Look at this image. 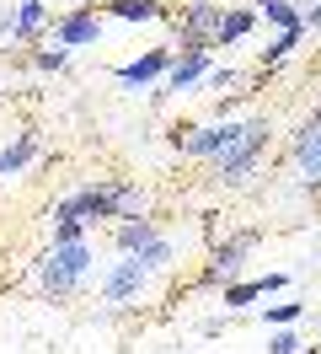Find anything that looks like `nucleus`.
I'll return each instance as SVG.
<instances>
[{"instance_id": "2", "label": "nucleus", "mask_w": 321, "mask_h": 354, "mask_svg": "<svg viewBox=\"0 0 321 354\" xmlns=\"http://www.w3.org/2000/svg\"><path fill=\"white\" fill-rule=\"evenodd\" d=\"M262 145H268V118H246L241 140H235L231 151H225L220 161H214V167H220V183H235V188H241V183H252Z\"/></svg>"}, {"instance_id": "19", "label": "nucleus", "mask_w": 321, "mask_h": 354, "mask_svg": "<svg viewBox=\"0 0 321 354\" xmlns=\"http://www.w3.org/2000/svg\"><path fill=\"white\" fill-rule=\"evenodd\" d=\"M300 38H305V27H289V32H278L273 44L262 48V70H273V65H284V59H289V48H295Z\"/></svg>"}, {"instance_id": "16", "label": "nucleus", "mask_w": 321, "mask_h": 354, "mask_svg": "<svg viewBox=\"0 0 321 354\" xmlns=\"http://www.w3.org/2000/svg\"><path fill=\"white\" fill-rule=\"evenodd\" d=\"M155 242V225L139 215V221H118V247L124 252H139V247H150Z\"/></svg>"}, {"instance_id": "11", "label": "nucleus", "mask_w": 321, "mask_h": 354, "mask_svg": "<svg viewBox=\"0 0 321 354\" xmlns=\"http://www.w3.org/2000/svg\"><path fill=\"white\" fill-rule=\"evenodd\" d=\"M43 22H48V6H43V0H21V6H17V17H11V27H6V32H11V44H21V38H32V32H38Z\"/></svg>"}, {"instance_id": "14", "label": "nucleus", "mask_w": 321, "mask_h": 354, "mask_svg": "<svg viewBox=\"0 0 321 354\" xmlns=\"http://www.w3.org/2000/svg\"><path fill=\"white\" fill-rule=\"evenodd\" d=\"M150 209V199L139 188H128V183H113V221H139Z\"/></svg>"}, {"instance_id": "12", "label": "nucleus", "mask_w": 321, "mask_h": 354, "mask_svg": "<svg viewBox=\"0 0 321 354\" xmlns=\"http://www.w3.org/2000/svg\"><path fill=\"white\" fill-rule=\"evenodd\" d=\"M284 285H289L284 274H262V279L231 285V290H225V306H246V301H257V295H273V290H284Z\"/></svg>"}, {"instance_id": "8", "label": "nucleus", "mask_w": 321, "mask_h": 354, "mask_svg": "<svg viewBox=\"0 0 321 354\" xmlns=\"http://www.w3.org/2000/svg\"><path fill=\"white\" fill-rule=\"evenodd\" d=\"M102 38V22L97 17H64V22H54V44L59 48H81V44H97Z\"/></svg>"}, {"instance_id": "21", "label": "nucleus", "mask_w": 321, "mask_h": 354, "mask_svg": "<svg viewBox=\"0 0 321 354\" xmlns=\"http://www.w3.org/2000/svg\"><path fill=\"white\" fill-rule=\"evenodd\" d=\"M204 86L225 97V91H235V86H241V70H231V65H225V70H209V75H204Z\"/></svg>"}, {"instance_id": "7", "label": "nucleus", "mask_w": 321, "mask_h": 354, "mask_svg": "<svg viewBox=\"0 0 321 354\" xmlns=\"http://www.w3.org/2000/svg\"><path fill=\"white\" fill-rule=\"evenodd\" d=\"M289 156H295L300 183H305V188H321V124H305V129L295 134Z\"/></svg>"}, {"instance_id": "3", "label": "nucleus", "mask_w": 321, "mask_h": 354, "mask_svg": "<svg viewBox=\"0 0 321 354\" xmlns=\"http://www.w3.org/2000/svg\"><path fill=\"white\" fill-rule=\"evenodd\" d=\"M145 279H150V268L134 258V252H124L118 263L107 268V279H102V306H128L139 290H145Z\"/></svg>"}, {"instance_id": "25", "label": "nucleus", "mask_w": 321, "mask_h": 354, "mask_svg": "<svg viewBox=\"0 0 321 354\" xmlns=\"http://www.w3.org/2000/svg\"><path fill=\"white\" fill-rule=\"evenodd\" d=\"M300 344H295V333H273V338H268V354H295Z\"/></svg>"}, {"instance_id": "6", "label": "nucleus", "mask_w": 321, "mask_h": 354, "mask_svg": "<svg viewBox=\"0 0 321 354\" xmlns=\"http://www.w3.org/2000/svg\"><path fill=\"white\" fill-rule=\"evenodd\" d=\"M171 48H150V54H139V59H128V65H118L113 75L124 81V86H161L166 81V70H171Z\"/></svg>"}, {"instance_id": "26", "label": "nucleus", "mask_w": 321, "mask_h": 354, "mask_svg": "<svg viewBox=\"0 0 321 354\" xmlns=\"http://www.w3.org/2000/svg\"><path fill=\"white\" fill-rule=\"evenodd\" d=\"M311 27H321V6H311V11H305V32H311Z\"/></svg>"}, {"instance_id": "9", "label": "nucleus", "mask_w": 321, "mask_h": 354, "mask_svg": "<svg viewBox=\"0 0 321 354\" xmlns=\"http://www.w3.org/2000/svg\"><path fill=\"white\" fill-rule=\"evenodd\" d=\"M220 11H225V6H214V0H198V6L188 11V27H182L188 48H204V32L214 38V27H220Z\"/></svg>"}, {"instance_id": "1", "label": "nucleus", "mask_w": 321, "mask_h": 354, "mask_svg": "<svg viewBox=\"0 0 321 354\" xmlns=\"http://www.w3.org/2000/svg\"><path fill=\"white\" fill-rule=\"evenodd\" d=\"M91 263H97V252H91L86 242H75V247H48V252H43L38 279H43V290H54V295H70V290H75L86 274H91Z\"/></svg>"}, {"instance_id": "22", "label": "nucleus", "mask_w": 321, "mask_h": 354, "mask_svg": "<svg viewBox=\"0 0 321 354\" xmlns=\"http://www.w3.org/2000/svg\"><path fill=\"white\" fill-rule=\"evenodd\" d=\"M86 225H91V221H59V225H54V247H75L86 236Z\"/></svg>"}, {"instance_id": "10", "label": "nucleus", "mask_w": 321, "mask_h": 354, "mask_svg": "<svg viewBox=\"0 0 321 354\" xmlns=\"http://www.w3.org/2000/svg\"><path fill=\"white\" fill-rule=\"evenodd\" d=\"M257 22L252 6H231V11H220V27H214V44H235V38H246Z\"/></svg>"}, {"instance_id": "27", "label": "nucleus", "mask_w": 321, "mask_h": 354, "mask_svg": "<svg viewBox=\"0 0 321 354\" xmlns=\"http://www.w3.org/2000/svg\"><path fill=\"white\" fill-rule=\"evenodd\" d=\"M311 124H321V102H316V113H311Z\"/></svg>"}, {"instance_id": "28", "label": "nucleus", "mask_w": 321, "mask_h": 354, "mask_svg": "<svg viewBox=\"0 0 321 354\" xmlns=\"http://www.w3.org/2000/svg\"><path fill=\"white\" fill-rule=\"evenodd\" d=\"M81 6H86V0H81Z\"/></svg>"}, {"instance_id": "15", "label": "nucleus", "mask_w": 321, "mask_h": 354, "mask_svg": "<svg viewBox=\"0 0 321 354\" xmlns=\"http://www.w3.org/2000/svg\"><path fill=\"white\" fill-rule=\"evenodd\" d=\"M252 242H257V236H235L231 247H220V252H214V268H209V285L231 279V274H235V263L246 258V247H252Z\"/></svg>"}, {"instance_id": "23", "label": "nucleus", "mask_w": 321, "mask_h": 354, "mask_svg": "<svg viewBox=\"0 0 321 354\" xmlns=\"http://www.w3.org/2000/svg\"><path fill=\"white\" fill-rule=\"evenodd\" d=\"M300 311H305V306H300V301H289V306H268L262 317H268V322H278V328H289V322H300Z\"/></svg>"}, {"instance_id": "18", "label": "nucleus", "mask_w": 321, "mask_h": 354, "mask_svg": "<svg viewBox=\"0 0 321 354\" xmlns=\"http://www.w3.org/2000/svg\"><path fill=\"white\" fill-rule=\"evenodd\" d=\"M257 11H262L273 27H284V32H289V27H305V17H300L289 0H257Z\"/></svg>"}, {"instance_id": "5", "label": "nucleus", "mask_w": 321, "mask_h": 354, "mask_svg": "<svg viewBox=\"0 0 321 354\" xmlns=\"http://www.w3.org/2000/svg\"><path fill=\"white\" fill-rule=\"evenodd\" d=\"M209 48H182L177 59H171V70H166V81L155 86V97H171V91H188V86H198L204 75H209Z\"/></svg>"}, {"instance_id": "13", "label": "nucleus", "mask_w": 321, "mask_h": 354, "mask_svg": "<svg viewBox=\"0 0 321 354\" xmlns=\"http://www.w3.org/2000/svg\"><path fill=\"white\" fill-rule=\"evenodd\" d=\"M32 156H38V140H32V134L21 129L17 140H11V145H6V151H0V177H17L21 167H27V161H32Z\"/></svg>"}, {"instance_id": "20", "label": "nucleus", "mask_w": 321, "mask_h": 354, "mask_svg": "<svg viewBox=\"0 0 321 354\" xmlns=\"http://www.w3.org/2000/svg\"><path fill=\"white\" fill-rule=\"evenodd\" d=\"M134 258H139L145 268H166V263H171V242H166V236H155V242H150V247H139Z\"/></svg>"}, {"instance_id": "17", "label": "nucleus", "mask_w": 321, "mask_h": 354, "mask_svg": "<svg viewBox=\"0 0 321 354\" xmlns=\"http://www.w3.org/2000/svg\"><path fill=\"white\" fill-rule=\"evenodd\" d=\"M107 11L124 17V22H155V17H161V0H113Z\"/></svg>"}, {"instance_id": "4", "label": "nucleus", "mask_w": 321, "mask_h": 354, "mask_svg": "<svg viewBox=\"0 0 321 354\" xmlns=\"http://www.w3.org/2000/svg\"><path fill=\"white\" fill-rule=\"evenodd\" d=\"M241 129H246V124H204V129H188V134L177 129V145L188 156H214V161H220V156L241 140Z\"/></svg>"}, {"instance_id": "24", "label": "nucleus", "mask_w": 321, "mask_h": 354, "mask_svg": "<svg viewBox=\"0 0 321 354\" xmlns=\"http://www.w3.org/2000/svg\"><path fill=\"white\" fill-rule=\"evenodd\" d=\"M38 65H43V70H64V65H70V54H64V48H43Z\"/></svg>"}]
</instances>
